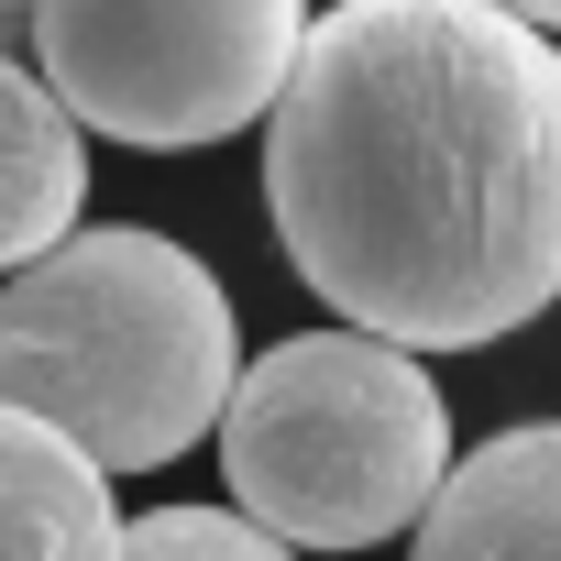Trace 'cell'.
Wrapping results in <instances>:
<instances>
[{
  "instance_id": "cell-1",
  "label": "cell",
  "mask_w": 561,
  "mask_h": 561,
  "mask_svg": "<svg viewBox=\"0 0 561 561\" xmlns=\"http://www.w3.org/2000/svg\"><path fill=\"white\" fill-rule=\"evenodd\" d=\"M264 209L342 331L484 353L561 298V45L484 0L320 12L264 122Z\"/></svg>"
},
{
  "instance_id": "cell-2",
  "label": "cell",
  "mask_w": 561,
  "mask_h": 561,
  "mask_svg": "<svg viewBox=\"0 0 561 561\" xmlns=\"http://www.w3.org/2000/svg\"><path fill=\"white\" fill-rule=\"evenodd\" d=\"M242 331L220 275L165 231H78L0 287V408L45 419L100 473H154L220 430Z\"/></svg>"
},
{
  "instance_id": "cell-3",
  "label": "cell",
  "mask_w": 561,
  "mask_h": 561,
  "mask_svg": "<svg viewBox=\"0 0 561 561\" xmlns=\"http://www.w3.org/2000/svg\"><path fill=\"white\" fill-rule=\"evenodd\" d=\"M220 484L275 550H375L451 484V408L419 353L364 331H298L242 364L220 408Z\"/></svg>"
},
{
  "instance_id": "cell-4",
  "label": "cell",
  "mask_w": 561,
  "mask_h": 561,
  "mask_svg": "<svg viewBox=\"0 0 561 561\" xmlns=\"http://www.w3.org/2000/svg\"><path fill=\"white\" fill-rule=\"evenodd\" d=\"M298 45V0H56L34 12V56L67 122L144 154H198L275 122Z\"/></svg>"
},
{
  "instance_id": "cell-5",
  "label": "cell",
  "mask_w": 561,
  "mask_h": 561,
  "mask_svg": "<svg viewBox=\"0 0 561 561\" xmlns=\"http://www.w3.org/2000/svg\"><path fill=\"white\" fill-rule=\"evenodd\" d=\"M408 561H561V419H528L462 451Z\"/></svg>"
},
{
  "instance_id": "cell-6",
  "label": "cell",
  "mask_w": 561,
  "mask_h": 561,
  "mask_svg": "<svg viewBox=\"0 0 561 561\" xmlns=\"http://www.w3.org/2000/svg\"><path fill=\"white\" fill-rule=\"evenodd\" d=\"M89 209V133L45 89V67L0 56V275H34L56 242H78Z\"/></svg>"
},
{
  "instance_id": "cell-7",
  "label": "cell",
  "mask_w": 561,
  "mask_h": 561,
  "mask_svg": "<svg viewBox=\"0 0 561 561\" xmlns=\"http://www.w3.org/2000/svg\"><path fill=\"white\" fill-rule=\"evenodd\" d=\"M0 561H122L111 473L23 408H0Z\"/></svg>"
},
{
  "instance_id": "cell-8",
  "label": "cell",
  "mask_w": 561,
  "mask_h": 561,
  "mask_svg": "<svg viewBox=\"0 0 561 561\" xmlns=\"http://www.w3.org/2000/svg\"><path fill=\"white\" fill-rule=\"evenodd\" d=\"M122 561H298V550H275L231 506H154V517H122Z\"/></svg>"
},
{
  "instance_id": "cell-9",
  "label": "cell",
  "mask_w": 561,
  "mask_h": 561,
  "mask_svg": "<svg viewBox=\"0 0 561 561\" xmlns=\"http://www.w3.org/2000/svg\"><path fill=\"white\" fill-rule=\"evenodd\" d=\"M23 34H34V12H0V56H12V45H23Z\"/></svg>"
},
{
  "instance_id": "cell-10",
  "label": "cell",
  "mask_w": 561,
  "mask_h": 561,
  "mask_svg": "<svg viewBox=\"0 0 561 561\" xmlns=\"http://www.w3.org/2000/svg\"><path fill=\"white\" fill-rule=\"evenodd\" d=\"M528 34H561V12H528Z\"/></svg>"
}]
</instances>
